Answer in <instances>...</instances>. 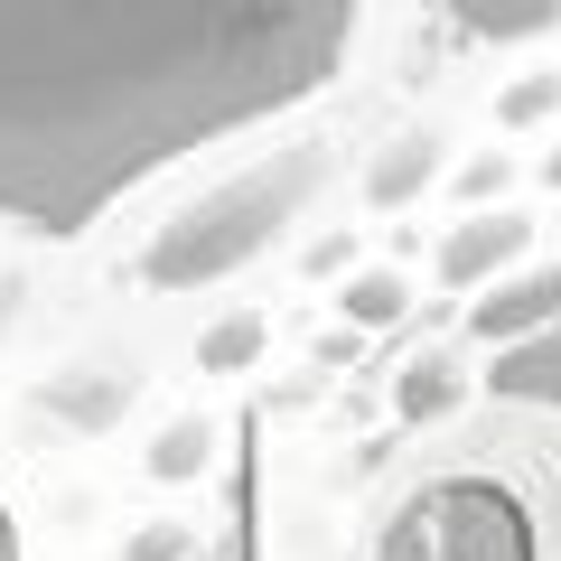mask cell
Returning a JSON list of instances; mask_svg holds the SVG:
<instances>
[{
  "mask_svg": "<svg viewBox=\"0 0 561 561\" xmlns=\"http://www.w3.org/2000/svg\"><path fill=\"white\" fill-rule=\"evenodd\" d=\"M365 0H0V225L84 234L328 94Z\"/></svg>",
  "mask_w": 561,
  "mask_h": 561,
  "instance_id": "cell-1",
  "label": "cell"
},
{
  "mask_svg": "<svg viewBox=\"0 0 561 561\" xmlns=\"http://www.w3.org/2000/svg\"><path fill=\"white\" fill-rule=\"evenodd\" d=\"M552 179H561V160H552Z\"/></svg>",
  "mask_w": 561,
  "mask_h": 561,
  "instance_id": "cell-2",
  "label": "cell"
}]
</instances>
